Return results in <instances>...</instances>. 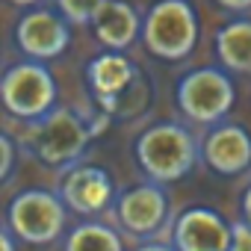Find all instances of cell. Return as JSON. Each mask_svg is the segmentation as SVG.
Wrapping results in <instances>:
<instances>
[{"label":"cell","mask_w":251,"mask_h":251,"mask_svg":"<svg viewBox=\"0 0 251 251\" xmlns=\"http://www.w3.org/2000/svg\"><path fill=\"white\" fill-rule=\"evenodd\" d=\"M133 157L148 180L166 186V183L183 180L195 169L201 148L189 133V127H183L177 121H157L136 136Z\"/></svg>","instance_id":"cell-1"},{"label":"cell","mask_w":251,"mask_h":251,"mask_svg":"<svg viewBox=\"0 0 251 251\" xmlns=\"http://www.w3.org/2000/svg\"><path fill=\"white\" fill-rule=\"evenodd\" d=\"M142 45L166 62L186 59L198 45V15L189 0H157L142 18Z\"/></svg>","instance_id":"cell-2"},{"label":"cell","mask_w":251,"mask_h":251,"mask_svg":"<svg viewBox=\"0 0 251 251\" xmlns=\"http://www.w3.org/2000/svg\"><path fill=\"white\" fill-rule=\"evenodd\" d=\"M0 100L12 118L39 121L56 109V80L39 59H21L9 65L0 80Z\"/></svg>","instance_id":"cell-3"},{"label":"cell","mask_w":251,"mask_h":251,"mask_svg":"<svg viewBox=\"0 0 251 251\" xmlns=\"http://www.w3.org/2000/svg\"><path fill=\"white\" fill-rule=\"evenodd\" d=\"M68 222V204L50 189H24L6 207V227L18 242L48 245L62 236Z\"/></svg>","instance_id":"cell-4"},{"label":"cell","mask_w":251,"mask_h":251,"mask_svg":"<svg viewBox=\"0 0 251 251\" xmlns=\"http://www.w3.org/2000/svg\"><path fill=\"white\" fill-rule=\"evenodd\" d=\"M175 98H177L180 112L192 124L213 127V124H222L225 115L230 112V106L236 100V86L230 80V71L204 65V68H195L180 77Z\"/></svg>","instance_id":"cell-5"},{"label":"cell","mask_w":251,"mask_h":251,"mask_svg":"<svg viewBox=\"0 0 251 251\" xmlns=\"http://www.w3.org/2000/svg\"><path fill=\"white\" fill-rule=\"evenodd\" d=\"M95 136V127L74 112V109H50L45 118L33 121V154L53 169H71L86 154L89 142Z\"/></svg>","instance_id":"cell-6"},{"label":"cell","mask_w":251,"mask_h":251,"mask_svg":"<svg viewBox=\"0 0 251 251\" xmlns=\"http://www.w3.org/2000/svg\"><path fill=\"white\" fill-rule=\"evenodd\" d=\"M115 222L121 230L151 239L169 225V192L163 183H136L115 198Z\"/></svg>","instance_id":"cell-7"},{"label":"cell","mask_w":251,"mask_h":251,"mask_svg":"<svg viewBox=\"0 0 251 251\" xmlns=\"http://www.w3.org/2000/svg\"><path fill=\"white\" fill-rule=\"evenodd\" d=\"M15 45L27 59H56L71 45V24L62 18V12L30 9L15 24Z\"/></svg>","instance_id":"cell-8"},{"label":"cell","mask_w":251,"mask_h":251,"mask_svg":"<svg viewBox=\"0 0 251 251\" xmlns=\"http://www.w3.org/2000/svg\"><path fill=\"white\" fill-rule=\"evenodd\" d=\"M233 225L213 207H189L172 225V245L177 251H230Z\"/></svg>","instance_id":"cell-9"},{"label":"cell","mask_w":251,"mask_h":251,"mask_svg":"<svg viewBox=\"0 0 251 251\" xmlns=\"http://www.w3.org/2000/svg\"><path fill=\"white\" fill-rule=\"evenodd\" d=\"M201 160L222 177H236L251 169V133L236 121L213 124L201 142Z\"/></svg>","instance_id":"cell-10"},{"label":"cell","mask_w":251,"mask_h":251,"mask_svg":"<svg viewBox=\"0 0 251 251\" xmlns=\"http://www.w3.org/2000/svg\"><path fill=\"white\" fill-rule=\"evenodd\" d=\"M59 195L68 204V210H74L80 216H98L109 204H115V183L106 175V169L77 163V166L65 169Z\"/></svg>","instance_id":"cell-11"},{"label":"cell","mask_w":251,"mask_h":251,"mask_svg":"<svg viewBox=\"0 0 251 251\" xmlns=\"http://www.w3.org/2000/svg\"><path fill=\"white\" fill-rule=\"evenodd\" d=\"M92 30L106 50H127L142 36V15L127 0H106L92 21Z\"/></svg>","instance_id":"cell-12"},{"label":"cell","mask_w":251,"mask_h":251,"mask_svg":"<svg viewBox=\"0 0 251 251\" xmlns=\"http://www.w3.org/2000/svg\"><path fill=\"white\" fill-rule=\"evenodd\" d=\"M86 80L95 98L106 109H112V100L136 80V68L127 56H121V50H106L86 65Z\"/></svg>","instance_id":"cell-13"},{"label":"cell","mask_w":251,"mask_h":251,"mask_svg":"<svg viewBox=\"0 0 251 251\" xmlns=\"http://www.w3.org/2000/svg\"><path fill=\"white\" fill-rule=\"evenodd\" d=\"M219 65L230 74H251V18H233L216 33Z\"/></svg>","instance_id":"cell-14"},{"label":"cell","mask_w":251,"mask_h":251,"mask_svg":"<svg viewBox=\"0 0 251 251\" xmlns=\"http://www.w3.org/2000/svg\"><path fill=\"white\" fill-rule=\"evenodd\" d=\"M62 251H124V239L118 236V230L112 225L80 222L65 236V248Z\"/></svg>","instance_id":"cell-15"},{"label":"cell","mask_w":251,"mask_h":251,"mask_svg":"<svg viewBox=\"0 0 251 251\" xmlns=\"http://www.w3.org/2000/svg\"><path fill=\"white\" fill-rule=\"evenodd\" d=\"M103 3L106 0H56V12H62L68 24L80 27V24H92Z\"/></svg>","instance_id":"cell-16"},{"label":"cell","mask_w":251,"mask_h":251,"mask_svg":"<svg viewBox=\"0 0 251 251\" xmlns=\"http://www.w3.org/2000/svg\"><path fill=\"white\" fill-rule=\"evenodd\" d=\"M15 139L9 133H0V180L9 183L12 172H15Z\"/></svg>","instance_id":"cell-17"},{"label":"cell","mask_w":251,"mask_h":251,"mask_svg":"<svg viewBox=\"0 0 251 251\" xmlns=\"http://www.w3.org/2000/svg\"><path fill=\"white\" fill-rule=\"evenodd\" d=\"M230 251H251V225L233 222V239H230Z\"/></svg>","instance_id":"cell-18"},{"label":"cell","mask_w":251,"mask_h":251,"mask_svg":"<svg viewBox=\"0 0 251 251\" xmlns=\"http://www.w3.org/2000/svg\"><path fill=\"white\" fill-rule=\"evenodd\" d=\"M216 6H222L225 12H233V15H245V12H251V0H216Z\"/></svg>","instance_id":"cell-19"},{"label":"cell","mask_w":251,"mask_h":251,"mask_svg":"<svg viewBox=\"0 0 251 251\" xmlns=\"http://www.w3.org/2000/svg\"><path fill=\"white\" fill-rule=\"evenodd\" d=\"M15 242H18L15 233L3 225V230H0V251H15Z\"/></svg>","instance_id":"cell-20"},{"label":"cell","mask_w":251,"mask_h":251,"mask_svg":"<svg viewBox=\"0 0 251 251\" xmlns=\"http://www.w3.org/2000/svg\"><path fill=\"white\" fill-rule=\"evenodd\" d=\"M239 207H242V219L251 225V183L245 186V192H242V201H239Z\"/></svg>","instance_id":"cell-21"},{"label":"cell","mask_w":251,"mask_h":251,"mask_svg":"<svg viewBox=\"0 0 251 251\" xmlns=\"http://www.w3.org/2000/svg\"><path fill=\"white\" fill-rule=\"evenodd\" d=\"M136 251H177L175 245H166V242H145V245H139Z\"/></svg>","instance_id":"cell-22"},{"label":"cell","mask_w":251,"mask_h":251,"mask_svg":"<svg viewBox=\"0 0 251 251\" xmlns=\"http://www.w3.org/2000/svg\"><path fill=\"white\" fill-rule=\"evenodd\" d=\"M9 3H12V6H24V9H27V6H36L39 0H9Z\"/></svg>","instance_id":"cell-23"}]
</instances>
